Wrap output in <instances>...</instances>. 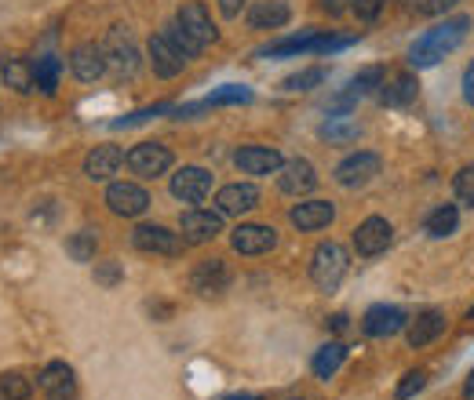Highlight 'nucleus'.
<instances>
[{"label": "nucleus", "instance_id": "f257e3e1", "mask_svg": "<svg viewBox=\"0 0 474 400\" xmlns=\"http://www.w3.org/2000/svg\"><path fill=\"white\" fill-rule=\"evenodd\" d=\"M470 33V19L467 15H452L445 22H438L435 30H427L424 37H419L412 47H409V66L416 70H427L435 63H442L445 55H452Z\"/></svg>", "mask_w": 474, "mask_h": 400}, {"label": "nucleus", "instance_id": "f03ea898", "mask_svg": "<svg viewBox=\"0 0 474 400\" xmlns=\"http://www.w3.org/2000/svg\"><path fill=\"white\" fill-rule=\"evenodd\" d=\"M347 269H350V255H347L343 244L325 241V244L314 248V255H310V280L318 284L322 292H336L340 280L347 277Z\"/></svg>", "mask_w": 474, "mask_h": 400}, {"label": "nucleus", "instance_id": "7ed1b4c3", "mask_svg": "<svg viewBox=\"0 0 474 400\" xmlns=\"http://www.w3.org/2000/svg\"><path fill=\"white\" fill-rule=\"evenodd\" d=\"M132 244H135L139 251H146V255H165V259H176V255H183V248H186L183 234H172L168 226H157V222L135 226V230H132Z\"/></svg>", "mask_w": 474, "mask_h": 400}, {"label": "nucleus", "instance_id": "20e7f679", "mask_svg": "<svg viewBox=\"0 0 474 400\" xmlns=\"http://www.w3.org/2000/svg\"><path fill=\"white\" fill-rule=\"evenodd\" d=\"M125 164L139 179H157V175H165V171L172 167V149L161 146V142H139V146L128 149Z\"/></svg>", "mask_w": 474, "mask_h": 400}, {"label": "nucleus", "instance_id": "39448f33", "mask_svg": "<svg viewBox=\"0 0 474 400\" xmlns=\"http://www.w3.org/2000/svg\"><path fill=\"white\" fill-rule=\"evenodd\" d=\"M102 51H107V66L117 77H135V70H139V47H135V40H132V33L125 26H114L110 30Z\"/></svg>", "mask_w": 474, "mask_h": 400}, {"label": "nucleus", "instance_id": "423d86ee", "mask_svg": "<svg viewBox=\"0 0 474 400\" xmlns=\"http://www.w3.org/2000/svg\"><path fill=\"white\" fill-rule=\"evenodd\" d=\"M150 66H153V73L157 77H165V81H172V77H179L183 70H186V55L172 44V37L161 30V33H157V37H150Z\"/></svg>", "mask_w": 474, "mask_h": 400}, {"label": "nucleus", "instance_id": "0eeeda50", "mask_svg": "<svg viewBox=\"0 0 474 400\" xmlns=\"http://www.w3.org/2000/svg\"><path fill=\"white\" fill-rule=\"evenodd\" d=\"M208 193H212V171H204L197 164H186L172 175V197L183 204H201Z\"/></svg>", "mask_w": 474, "mask_h": 400}, {"label": "nucleus", "instance_id": "6e6552de", "mask_svg": "<svg viewBox=\"0 0 474 400\" xmlns=\"http://www.w3.org/2000/svg\"><path fill=\"white\" fill-rule=\"evenodd\" d=\"M391 241H394V226H391L387 218H380V215L365 218V222L358 226V230H354V251L365 255V259H373V255L387 251Z\"/></svg>", "mask_w": 474, "mask_h": 400}, {"label": "nucleus", "instance_id": "1a4fd4ad", "mask_svg": "<svg viewBox=\"0 0 474 400\" xmlns=\"http://www.w3.org/2000/svg\"><path fill=\"white\" fill-rule=\"evenodd\" d=\"M380 167H384V160L376 157V153H350L340 167H336V183L343 186V190H358V186H365V183H373L376 175H380Z\"/></svg>", "mask_w": 474, "mask_h": 400}, {"label": "nucleus", "instance_id": "9d476101", "mask_svg": "<svg viewBox=\"0 0 474 400\" xmlns=\"http://www.w3.org/2000/svg\"><path fill=\"white\" fill-rule=\"evenodd\" d=\"M179 234L186 244H208L223 234V215L220 211H201V208H190L183 218H179Z\"/></svg>", "mask_w": 474, "mask_h": 400}, {"label": "nucleus", "instance_id": "9b49d317", "mask_svg": "<svg viewBox=\"0 0 474 400\" xmlns=\"http://www.w3.org/2000/svg\"><path fill=\"white\" fill-rule=\"evenodd\" d=\"M230 244L237 255H267L271 248H278V230L274 226H263V222H245L234 230Z\"/></svg>", "mask_w": 474, "mask_h": 400}, {"label": "nucleus", "instance_id": "f8f14e48", "mask_svg": "<svg viewBox=\"0 0 474 400\" xmlns=\"http://www.w3.org/2000/svg\"><path fill=\"white\" fill-rule=\"evenodd\" d=\"M37 386L47 400H73L77 396V379H73V368L66 361L44 364V371L37 375Z\"/></svg>", "mask_w": 474, "mask_h": 400}, {"label": "nucleus", "instance_id": "ddd939ff", "mask_svg": "<svg viewBox=\"0 0 474 400\" xmlns=\"http://www.w3.org/2000/svg\"><path fill=\"white\" fill-rule=\"evenodd\" d=\"M70 70H73V77L84 81V84L99 81L102 73L110 70V66H107V51H102V44H95V40L77 44V47L70 51Z\"/></svg>", "mask_w": 474, "mask_h": 400}, {"label": "nucleus", "instance_id": "4468645a", "mask_svg": "<svg viewBox=\"0 0 474 400\" xmlns=\"http://www.w3.org/2000/svg\"><path fill=\"white\" fill-rule=\"evenodd\" d=\"M107 204H110V211L121 215V218H139V215L150 208V193H146L139 183H110Z\"/></svg>", "mask_w": 474, "mask_h": 400}, {"label": "nucleus", "instance_id": "2eb2a0df", "mask_svg": "<svg viewBox=\"0 0 474 400\" xmlns=\"http://www.w3.org/2000/svg\"><path fill=\"white\" fill-rule=\"evenodd\" d=\"M234 164L245 171V175H278L285 160L274 146H241L234 153Z\"/></svg>", "mask_w": 474, "mask_h": 400}, {"label": "nucleus", "instance_id": "dca6fc26", "mask_svg": "<svg viewBox=\"0 0 474 400\" xmlns=\"http://www.w3.org/2000/svg\"><path fill=\"white\" fill-rule=\"evenodd\" d=\"M176 22L201 44V47H208V44H216V37H220V30H216V22H212V15L204 12V4H197V0H190V4H183L179 12H176Z\"/></svg>", "mask_w": 474, "mask_h": 400}, {"label": "nucleus", "instance_id": "f3484780", "mask_svg": "<svg viewBox=\"0 0 474 400\" xmlns=\"http://www.w3.org/2000/svg\"><path fill=\"white\" fill-rule=\"evenodd\" d=\"M409 324V317H405V310H398V306H373L365 317H361V331L368 335V338H391V335H398L401 328Z\"/></svg>", "mask_w": 474, "mask_h": 400}, {"label": "nucleus", "instance_id": "a211bd4d", "mask_svg": "<svg viewBox=\"0 0 474 400\" xmlns=\"http://www.w3.org/2000/svg\"><path fill=\"white\" fill-rule=\"evenodd\" d=\"M278 186H281V193H289V197H303V193H310L314 186H318V175H314V164H310V160H303V157H296V160L281 164V171H278Z\"/></svg>", "mask_w": 474, "mask_h": 400}, {"label": "nucleus", "instance_id": "6ab92c4d", "mask_svg": "<svg viewBox=\"0 0 474 400\" xmlns=\"http://www.w3.org/2000/svg\"><path fill=\"white\" fill-rule=\"evenodd\" d=\"M292 226L303 234H314V230H325V226H332L336 218V204L332 200H303L292 208Z\"/></svg>", "mask_w": 474, "mask_h": 400}, {"label": "nucleus", "instance_id": "aec40b11", "mask_svg": "<svg viewBox=\"0 0 474 400\" xmlns=\"http://www.w3.org/2000/svg\"><path fill=\"white\" fill-rule=\"evenodd\" d=\"M259 204V190L252 183H230L216 193V211L220 215H248Z\"/></svg>", "mask_w": 474, "mask_h": 400}, {"label": "nucleus", "instance_id": "412c9836", "mask_svg": "<svg viewBox=\"0 0 474 400\" xmlns=\"http://www.w3.org/2000/svg\"><path fill=\"white\" fill-rule=\"evenodd\" d=\"M125 164V153L121 146H95L88 157H84V175L91 183H107L117 175V167Z\"/></svg>", "mask_w": 474, "mask_h": 400}, {"label": "nucleus", "instance_id": "4be33fe9", "mask_svg": "<svg viewBox=\"0 0 474 400\" xmlns=\"http://www.w3.org/2000/svg\"><path fill=\"white\" fill-rule=\"evenodd\" d=\"M190 284H194L197 295H220V292H227V284H230V269H227L223 259H204L194 269Z\"/></svg>", "mask_w": 474, "mask_h": 400}, {"label": "nucleus", "instance_id": "5701e85b", "mask_svg": "<svg viewBox=\"0 0 474 400\" xmlns=\"http://www.w3.org/2000/svg\"><path fill=\"white\" fill-rule=\"evenodd\" d=\"M445 331V313L442 310H424L412 324H409V346L412 350H424Z\"/></svg>", "mask_w": 474, "mask_h": 400}, {"label": "nucleus", "instance_id": "b1692460", "mask_svg": "<svg viewBox=\"0 0 474 400\" xmlns=\"http://www.w3.org/2000/svg\"><path fill=\"white\" fill-rule=\"evenodd\" d=\"M416 91H419V84H416L412 73H391L380 84V102L391 106V109H401V106H409L416 98Z\"/></svg>", "mask_w": 474, "mask_h": 400}, {"label": "nucleus", "instance_id": "393cba45", "mask_svg": "<svg viewBox=\"0 0 474 400\" xmlns=\"http://www.w3.org/2000/svg\"><path fill=\"white\" fill-rule=\"evenodd\" d=\"M289 4L285 0H255L252 12H248V26L252 30H281L289 22Z\"/></svg>", "mask_w": 474, "mask_h": 400}, {"label": "nucleus", "instance_id": "a878e982", "mask_svg": "<svg viewBox=\"0 0 474 400\" xmlns=\"http://www.w3.org/2000/svg\"><path fill=\"white\" fill-rule=\"evenodd\" d=\"M0 77H4L8 88H15L19 95L33 91L37 88V77H33V63H26L22 55H4L0 59Z\"/></svg>", "mask_w": 474, "mask_h": 400}, {"label": "nucleus", "instance_id": "bb28decb", "mask_svg": "<svg viewBox=\"0 0 474 400\" xmlns=\"http://www.w3.org/2000/svg\"><path fill=\"white\" fill-rule=\"evenodd\" d=\"M318 40H322L318 30H303V33H296V37H285V40H278V44H271V47H263V51H259V59H281V55L318 51Z\"/></svg>", "mask_w": 474, "mask_h": 400}, {"label": "nucleus", "instance_id": "cd10ccee", "mask_svg": "<svg viewBox=\"0 0 474 400\" xmlns=\"http://www.w3.org/2000/svg\"><path fill=\"white\" fill-rule=\"evenodd\" d=\"M343 361H347V346H343V342H325V346L318 350V353H314V375H318V379H332L340 368H343Z\"/></svg>", "mask_w": 474, "mask_h": 400}, {"label": "nucleus", "instance_id": "c85d7f7f", "mask_svg": "<svg viewBox=\"0 0 474 400\" xmlns=\"http://www.w3.org/2000/svg\"><path fill=\"white\" fill-rule=\"evenodd\" d=\"M456 226H460V208L456 204H442V208H435L431 215H427V222H424V230L431 234V237H452L456 234Z\"/></svg>", "mask_w": 474, "mask_h": 400}, {"label": "nucleus", "instance_id": "c756f323", "mask_svg": "<svg viewBox=\"0 0 474 400\" xmlns=\"http://www.w3.org/2000/svg\"><path fill=\"white\" fill-rule=\"evenodd\" d=\"M33 77H37L40 95H56L59 91V77H63V63L56 59V55H40V59L33 63Z\"/></svg>", "mask_w": 474, "mask_h": 400}, {"label": "nucleus", "instance_id": "7c9ffc66", "mask_svg": "<svg viewBox=\"0 0 474 400\" xmlns=\"http://www.w3.org/2000/svg\"><path fill=\"white\" fill-rule=\"evenodd\" d=\"M95 248H99L95 230H77V234L66 241V255H70L73 262H91V259H95Z\"/></svg>", "mask_w": 474, "mask_h": 400}, {"label": "nucleus", "instance_id": "2f4dec72", "mask_svg": "<svg viewBox=\"0 0 474 400\" xmlns=\"http://www.w3.org/2000/svg\"><path fill=\"white\" fill-rule=\"evenodd\" d=\"M33 396V382L19 371L0 375V400H30Z\"/></svg>", "mask_w": 474, "mask_h": 400}, {"label": "nucleus", "instance_id": "473e14b6", "mask_svg": "<svg viewBox=\"0 0 474 400\" xmlns=\"http://www.w3.org/2000/svg\"><path fill=\"white\" fill-rule=\"evenodd\" d=\"M452 190H456V200H460V204H470V208H474V164H467V167L456 171Z\"/></svg>", "mask_w": 474, "mask_h": 400}, {"label": "nucleus", "instance_id": "72a5a7b5", "mask_svg": "<svg viewBox=\"0 0 474 400\" xmlns=\"http://www.w3.org/2000/svg\"><path fill=\"white\" fill-rule=\"evenodd\" d=\"M165 33L172 37V44H176V47H179V51L186 55V59H197V55H201V44H197V40H194V37H190V33H186V30H183L179 22L165 26Z\"/></svg>", "mask_w": 474, "mask_h": 400}, {"label": "nucleus", "instance_id": "f704fd0d", "mask_svg": "<svg viewBox=\"0 0 474 400\" xmlns=\"http://www.w3.org/2000/svg\"><path fill=\"white\" fill-rule=\"evenodd\" d=\"M322 81H325V70H322V66H314V70H303V73L289 77L285 88H289V91H310V88H318Z\"/></svg>", "mask_w": 474, "mask_h": 400}, {"label": "nucleus", "instance_id": "c9c22d12", "mask_svg": "<svg viewBox=\"0 0 474 400\" xmlns=\"http://www.w3.org/2000/svg\"><path fill=\"white\" fill-rule=\"evenodd\" d=\"M95 280L102 284V288H117V284L125 280L121 262H95Z\"/></svg>", "mask_w": 474, "mask_h": 400}, {"label": "nucleus", "instance_id": "e433bc0d", "mask_svg": "<svg viewBox=\"0 0 474 400\" xmlns=\"http://www.w3.org/2000/svg\"><path fill=\"white\" fill-rule=\"evenodd\" d=\"M424 386H427V371H409V375L398 382V389H394V393H398V400H409V396H416Z\"/></svg>", "mask_w": 474, "mask_h": 400}, {"label": "nucleus", "instance_id": "4c0bfd02", "mask_svg": "<svg viewBox=\"0 0 474 400\" xmlns=\"http://www.w3.org/2000/svg\"><path fill=\"white\" fill-rule=\"evenodd\" d=\"M384 4H387V0H350V8H354V15L361 22H376L380 12H384Z\"/></svg>", "mask_w": 474, "mask_h": 400}, {"label": "nucleus", "instance_id": "58836bf2", "mask_svg": "<svg viewBox=\"0 0 474 400\" xmlns=\"http://www.w3.org/2000/svg\"><path fill=\"white\" fill-rule=\"evenodd\" d=\"M157 113H172V106H168V102H161V106H153V109H139V113H132V117L114 121V128H132V124H142V121L157 117Z\"/></svg>", "mask_w": 474, "mask_h": 400}, {"label": "nucleus", "instance_id": "ea45409f", "mask_svg": "<svg viewBox=\"0 0 474 400\" xmlns=\"http://www.w3.org/2000/svg\"><path fill=\"white\" fill-rule=\"evenodd\" d=\"M325 135L336 139V142H347V139L358 135V128H354V124H325Z\"/></svg>", "mask_w": 474, "mask_h": 400}, {"label": "nucleus", "instance_id": "a19ab883", "mask_svg": "<svg viewBox=\"0 0 474 400\" xmlns=\"http://www.w3.org/2000/svg\"><path fill=\"white\" fill-rule=\"evenodd\" d=\"M460 0H427L424 4V12H431V15H442V12H449V8H456Z\"/></svg>", "mask_w": 474, "mask_h": 400}, {"label": "nucleus", "instance_id": "79ce46f5", "mask_svg": "<svg viewBox=\"0 0 474 400\" xmlns=\"http://www.w3.org/2000/svg\"><path fill=\"white\" fill-rule=\"evenodd\" d=\"M463 102H470L474 106V63L467 66V73H463Z\"/></svg>", "mask_w": 474, "mask_h": 400}, {"label": "nucleus", "instance_id": "37998d69", "mask_svg": "<svg viewBox=\"0 0 474 400\" xmlns=\"http://www.w3.org/2000/svg\"><path fill=\"white\" fill-rule=\"evenodd\" d=\"M241 8H245V0H220V12H223L227 19H237Z\"/></svg>", "mask_w": 474, "mask_h": 400}, {"label": "nucleus", "instance_id": "c03bdc74", "mask_svg": "<svg viewBox=\"0 0 474 400\" xmlns=\"http://www.w3.org/2000/svg\"><path fill=\"white\" fill-rule=\"evenodd\" d=\"M350 8V0H322V12H329V15H343Z\"/></svg>", "mask_w": 474, "mask_h": 400}, {"label": "nucleus", "instance_id": "a18cd8bd", "mask_svg": "<svg viewBox=\"0 0 474 400\" xmlns=\"http://www.w3.org/2000/svg\"><path fill=\"white\" fill-rule=\"evenodd\" d=\"M329 328H332V331H347V313H332V317H329Z\"/></svg>", "mask_w": 474, "mask_h": 400}, {"label": "nucleus", "instance_id": "49530a36", "mask_svg": "<svg viewBox=\"0 0 474 400\" xmlns=\"http://www.w3.org/2000/svg\"><path fill=\"white\" fill-rule=\"evenodd\" d=\"M463 396H467V400H474V371L467 375V386H463Z\"/></svg>", "mask_w": 474, "mask_h": 400}, {"label": "nucleus", "instance_id": "de8ad7c7", "mask_svg": "<svg viewBox=\"0 0 474 400\" xmlns=\"http://www.w3.org/2000/svg\"><path fill=\"white\" fill-rule=\"evenodd\" d=\"M227 400H263V396H255V393H230Z\"/></svg>", "mask_w": 474, "mask_h": 400}, {"label": "nucleus", "instance_id": "09e8293b", "mask_svg": "<svg viewBox=\"0 0 474 400\" xmlns=\"http://www.w3.org/2000/svg\"><path fill=\"white\" fill-rule=\"evenodd\" d=\"M467 317H470V320H474V306H470V310H467Z\"/></svg>", "mask_w": 474, "mask_h": 400}]
</instances>
